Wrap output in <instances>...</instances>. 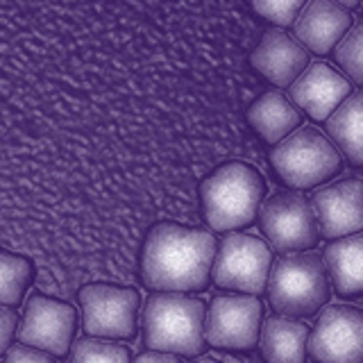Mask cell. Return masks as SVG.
I'll list each match as a JSON object with an SVG mask.
<instances>
[{"mask_svg":"<svg viewBox=\"0 0 363 363\" xmlns=\"http://www.w3.org/2000/svg\"><path fill=\"white\" fill-rule=\"evenodd\" d=\"M216 238L177 223H157L141 247V281L155 293L204 291L211 279Z\"/></svg>","mask_w":363,"mask_h":363,"instance_id":"cell-1","label":"cell"},{"mask_svg":"<svg viewBox=\"0 0 363 363\" xmlns=\"http://www.w3.org/2000/svg\"><path fill=\"white\" fill-rule=\"evenodd\" d=\"M266 196V179L245 162H227L202 179V216L213 232H236L252 225Z\"/></svg>","mask_w":363,"mask_h":363,"instance_id":"cell-2","label":"cell"},{"mask_svg":"<svg viewBox=\"0 0 363 363\" xmlns=\"http://www.w3.org/2000/svg\"><path fill=\"white\" fill-rule=\"evenodd\" d=\"M204 302L182 293H155L147 298L141 327L143 345L152 352L175 357H198L207 347L204 340Z\"/></svg>","mask_w":363,"mask_h":363,"instance_id":"cell-3","label":"cell"},{"mask_svg":"<svg viewBox=\"0 0 363 363\" xmlns=\"http://www.w3.org/2000/svg\"><path fill=\"white\" fill-rule=\"evenodd\" d=\"M266 289L275 313L284 318H311L327 304L332 281L320 255L300 252L272 264Z\"/></svg>","mask_w":363,"mask_h":363,"instance_id":"cell-4","label":"cell"},{"mask_svg":"<svg viewBox=\"0 0 363 363\" xmlns=\"http://www.w3.org/2000/svg\"><path fill=\"white\" fill-rule=\"evenodd\" d=\"M275 173L293 191L320 186L340 173V152L318 128H298L270 152Z\"/></svg>","mask_w":363,"mask_h":363,"instance_id":"cell-5","label":"cell"},{"mask_svg":"<svg viewBox=\"0 0 363 363\" xmlns=\"http://www.w3.org/2000/svg\"><path fill=\"white\" fill-rule=\"evenodd\" d=\"M272 255L266 241L250 234H230L216 247L211 279L218 289L261 295L268 286Z\"/></svg>","mask_w":363,"mask_h":363,"instance_id":"cell-6","label":"cell"},{"mask_svg":"<svg viewBox=\"0 0 363 363\" xmlns=\"http://www.w3.org/2000/svg\"><path fill=\"white\" fill-rule=\"evenodd\" d=\"M257 218L272 250L281 255L306 252L320 238L315 211L309 198H304L300 191L275 193L261 204Z\"/></svg>","mask_w":363,"mask_h":363,"instance_id":"cell-7","label":"cell"},{"mask_svg":"<svg viewBox=\"0 0 363 363\" xmlns=\"http://www.w3.org/2000/svg\"><path fill=\"white\" fill-rule=\"evenodd\" d=\"M82 327L89 336L113 340L134 338L141 298L130 286L113 284H89L79 291Z\"/></svg>","mask_w":363,"mask_h":363,"instance_id":"cell-8","label":"cell"},{"mask_svg":"<svg viewBox=\"0 0 363 363\" xmlns=\"http://www.w3.org/2000/svg\"><path fill=\"white\" fill-rule=\"evenodd\" d=\"M264 306L257 295H216L204 315V340L220 350H252L259 345Z\"/></svg>","mask_w":363,"mask_h":363,"instance_id":"cell-9","label":"cell"},{"mask_svg":"<svg viewBox=\"0 0 363 363\" xmlns=\"http://www.w3.org/2000/svg\"><path fill=\"white\" fill-rule=\"evenodd\" d=\"M77 327V313L71 304L34 293L26 302L18 320V343L37 347L50 357H66L71 352Z\"/></svg>","mask_w":363,"mask_h":363,"instance_id":"cell-10","label":"cell"},{"mask_svg":"<svg viewBox=\"0 0 363 363\" xmlns=\"http://www.w3.org/2000/svg\"><path fill=\"white\" fill-rule=\"evenodd\" d=\"M306 350L318 363H363V309L327 306L311 329Z\"/></svg>","mask_w":363,"mask_h":363,"instance_id":"cell-11","label":"cell"},{"mask_svg":"<svg viewBox=\"0 0 363 363\" xmlns=\"http://www.w3.org/2000/svg\"><path fill=\"white\" fill-rule=\"evenodd\" d=\"M311 207L318 230L327 241H338L363 232V179L345 177L313 191Z\"/></svg>","mask_w":363,"mask_h":363,"instance_id":"cell-12","label":"cell"},{"mask_svg":"<svg viewBox=\"0 0 363 363\" xmlns=\"http://www.w3.org/2000/svg\"><path fill=\"white\" fill-rule=\"evenodd\" d=\"M350 94V79L325 62L309 64L291 84V102L313 121H327Z\"/></svg>","mask_w":363,"mask_h":363,"instance_id":"cell-13","label":"cell"},{"mask_svg":"<svg viewBox=\"0 0 363 363\" xmlns=\"http://www.w3.org/2000/svg\"><path fill=\"white\" fill-rule=\"evenodd\" d=\"M352 26L350 9L336 0H306L293 23V34L306 50L329 55Z\"/></svg>","mask_w":363,"mask_h":363,"instance_id":"cell-14","label":"cell"},{"mask_svg":"<svg viewBox=\"0 0 363 363\" xmlns=\"http://www.w3.org/2000/svg\"><path fill=\"white\" fill-rule=\"evenodd\" d=\"M250 64L275 86H291L309 66V50L279 28H270L250 55Z\"/></svg>","mask_w":363,"mask_h":363,"instance_id":"cell-15","label":"cell"},{"mask_svg":"<svg viewBox=\"0 0 363 363\" xmlns=\"http://www.w3.org/2000/svg\"><path fill=\"white\" fill-rule=\"evenodd\" d=\"M247 123L270 145H277L302 125V113L281 91H266L247 107Z\"/></svg>","mask_w":363,"mask_h":363,"instance_id":"cell-16","label":"cell"},{"mask_svg":"<svg viewBox=\"0 0 363 363\" xmlns=\"http://www.w3.org/2000/svg\"><path fill=\"white\" fill-rule=\"evenodd\" d=\"M309 327L295 318L270 315L261 325L259 352L266 363H304Z\"/></svg>","mask_w":363,"mask_h":363,"instance_id":"cell-17","label":"cell"},{"mask_svg":"<svg viewBox=\"0 0 363 363\" xmlns=\"http://www.w3.org/2000/svg\"><path fill=\"white\" fill-rule=\"evenodd\" d=\"M323 261L338 295L363 293V232L332 241L325 247Z\"/></svg>","mask_w":363,"mask_h":363,"instance_id":"cell-18","label":"cell"},{"mask_svg":"<svg viewBox=\"0 0 363 363\" xmlns=\"http://www.w3.org/2000/svg\"><path fill=\"white\" fill-rule=\"evenodd\" d=\"M327 136L354 166H363V89L350 94L327 118Z\"/></svg>","mask_w":363,"mask_h":363,"instance_id":"cell-19","label":"cell"},{"mask_svg":"<svg viewBox=\"0 0 363 363\" xmlns=\"http://www.w3.org/2000/svg\"><path fill=\"white\" fill-rule=\"evenodd\" d=\"M32 279V264L30 259L0 250V304L3 306H18L23 302Z\"/></svg>","mask_w":363,"mask_h":363,"instance_id":"cell-20","label":"cell"},{"mask_svg":"<svg viewBox=\"0 0 363 363\" xmlns=\"http://www.w3.org/2000/svg\"><path fill=\"white\" fill-rule=\"evenodd\" d=\"M334 52V62L340 66L352 82H357L363 86V21L354 23L345 37L336 43Z\"/></svg>","mask_w":363,"mask_h":363,"instance_id":"cell-21","label":"cell"},{"mask_svg":"<svg viewBox=\"0 0 363 363\" xmlns=\"http://www.w3.org/2000/svg\"><path fill=\"white\" fill-rule=\"evenodd\" d=\"M71 363H130V350L102 338H79L71 350Z\"/></svg>","mask_w":363,"mask_h":363,"instance_id":"cell-22","label":"cell"},{"mask_svg":"<svg viewBox=\"0 0 363 363\" xmlns=\"http://www.w3.org/2000/svg\"><path fill=\"white\" fill-rule=\"evenodd\" d=\"M306 0H252V7L259 16L275 23L279 28H289L298 18Z\"/></svg>","mask_w":363,"mask_h":363,"instance_id":"cell-23","label":"cell"},{"mask_svg":"<svg viewBox=\"0 0 363 363\" xmlns=\"http://www.w3.org/2000/svg\"><path fill=\"white\" fill-rule=\"evenodd\" d=\"M3 363H55V359L50 354H45V352L37 350V347L14 343L5 352Z\"/></svg>","mask_w":363,"mask_h":363,"instance_id":"cell-24","label":"cell"},{"mask_svg":"<svg viewBox=\"0 0 363 363\" xmlns=\"http://www.w3.org/2000/svg\"><path fill=\"white\" fill-rule=\"evenodd\" d=\"M18 329V315L11 306L0 304V354L11 347V340Z\"/></svg>","mask_w":363,"mask_h":363,"instance_id":"cell-25","label":"cell"},{"mask_svg":"<svg viewBox=\"0 0 363 363\" xmlns=\"http://www.w3.org/2000/svg\"><path fill=\"white\" fill-rule=\"evenodd\" d=\"M134 363H182L175 354H166V352H152L147 350L143 354L134 359Z\"/></svg>","mask_w":363,"mask_h":363,"instance_id":"cell-26","label":"cell"},{"mask_svg":"<svg viewBox=\"0 0 363 363\" xmlns=\"http://www.w3.org/2000/svg\"><path fill=\"white\" fill-rule=\"evenodd\" d=\"M336 3H338V5H343L345 9H354V7L361 3V0H336Z\"/></svg>","mask_w":363,"mask_h":363,"instance_id":"cell-27","label":"cell"},{"mask_svg":"<svg viewBox=\"0 0 363 363\" xmlns=\"http://www.w3.org/2000/svg\"><path fill=\"white\" fill-rule=\"evenodd\" d=\"M196 363H218V361H213V359H198Z\"/></svg>","mask_w":363,"mask_h":363,"instance_id":"cell-28","label":"cell"},{"mask_svg":"<svg viewBox=\"0 0 363 363\" xmlns=\"http://www.w3.org/2000/svg\"><path fill=\"white\" fill-rule=\"evenodd\" d=\"M361 18H363V5H361Z\"/></svg>","mask_w":363,"mask_h":363,"instance_id":"cell-29","label":"cell"}]
</instances>
